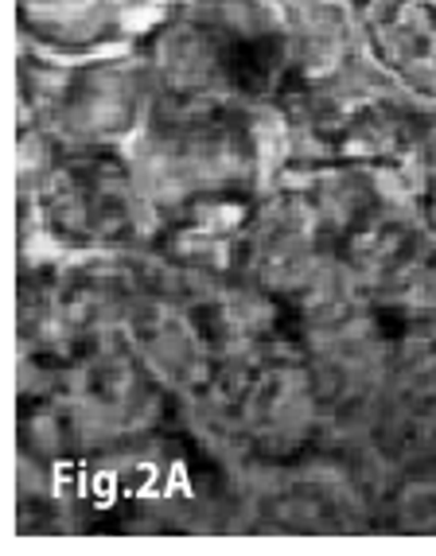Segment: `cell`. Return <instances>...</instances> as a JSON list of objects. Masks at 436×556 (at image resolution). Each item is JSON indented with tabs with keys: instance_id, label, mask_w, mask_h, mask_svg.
Segmentation results:
<instances>
[{
	"instance_id": "6da1fadb",
	"label": "cell",
	"mask_w": 436,
	"mask_h": 556,
	"mask_svg": "<svg viewBox=\"0 0 436 556\" xmlns=\"http://www.w3.org/2000/svg\"><path fill=\"white\" fill-rule=\"evenodd\" d=\"M160 63L172 83L199 98H238L261 93L277 71L281 43L261 12L226 0L179 16L164 36Z\"/></svg>"
},
{
	"instance_id": "7a4b0ae2",
	"label": "cell",
	"mask_w": 436,
	"mask_h": 556,
	"mask_svg": "<svg viewBox=\"0 0 436 556\" xmlns=\"http://www.w3.org/2000/svg\"><path fill=\"white\" fill-rule=\"evenodd\" d=\"M378 63L406 90L436 98V0H351Z\"/></svg>"
},
{
	"instance_id": "3957f363",
	"label": "cell",
	"mask_w": 436,
	"mask_h": 556,
	"mask_svg": "<svg viewBox=\"0 0 436 556\" xmlns=\"http://www.w3.org/2000/svg\"><path fill=\"white\" fill-rule=\"evenodd\" d=\"M55 218L63 230L86 238H110L133 218V176L110 156H86L63 167L51 187Z\"/></svg>"
},
{
	"instance_id": "277c9868",
	"label": "cell",
	"mask_w": 436,
	"mask_h": 556,
	"mask_svg": "<svg viewBox=\"0 0 436 556\" xmlns=\"http://www.w3.org/2000/svg\"><path fill=\"white\" fill-rule=\"evenodd\" d=\"M145 0H20V16L36 36L59 47H98L133 28Z\"/></svg>"
},
{
	"instance_id": "5b68a950",
	"label": "cell",
	"mask_w": 436,
	"mask_h": 556,
	"mask_svg": "<svg viewBox=\"0 0 436 556\" xmlns=\"http://www.w3.org/2000/svg\"><path fill=\"white\" fill-rule=\"evenodd\" d=\"M428 218H433V230H436V184L428 187Z\"/></svg>"
}]
</instances>
